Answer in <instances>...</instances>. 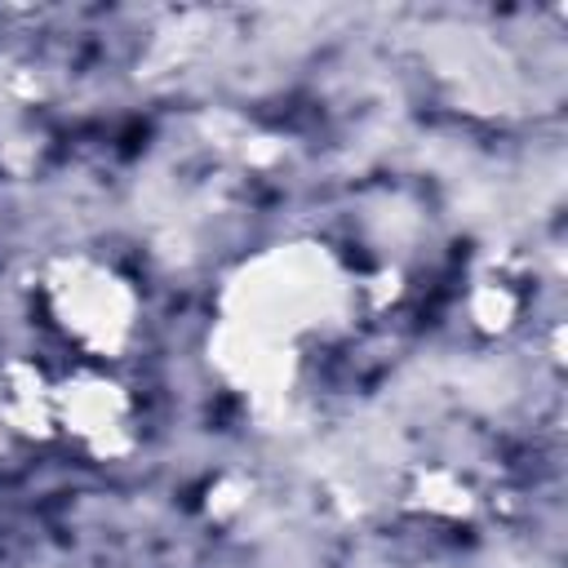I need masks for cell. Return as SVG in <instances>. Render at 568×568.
I'll return each instance as SVG.
<instances>
[{
    "mask_svg": "<svg viewBox=\"0 0 568 568\" xmlns=\"http://www.w3.org/2000/svg\"><path fill=\"white\" fill-rule=\"evenodd\" d=\"M231 324L257 328L293 346L302 328H315L342 306V275L320 244L271 248L240 271V280L231 284Z\"/></svg>",
    "mask_w": 568,
    "mask_h": 568,
    "instance_id": "cell-1",
    "label": "cell"
},
{
    "mask_svg": "<svg viewBox=\"0 0 568 568\" xmlns=\"http://www.w3.org/2000/svg\"><path fill=\"white\" fill-rule=\"evenodd\" d=\"M44 288H49V306H53L58 324L80 346H89L98 355H111L129 342L138 302H133V288L115 271L93 266L84 257H71V262H58L49 271Z\"/></svg>",
    "mask_w": 568,
    "mask_h": 568,
    "instance_id": "cell-2",
    "label": "cell"
},
{
    "mask_svg": "<svg viewBox=\"0 0 568 568\" xmlns=\"http://www.w3.org/2000/svg\"><path fill=\"white\" fill-rule=\"evenodd\" d=\"M53 426H67L93 453L129 448V395L106 377H71L53 390Z\"/></svg>",
    "mask_w": 568,
    "mask_h": 568,
    "instance_id": "cell-3",
    "label": "cell"
},
{
    "mask_svg": "<svg viewBox=\"0 0 568 568\" xmlns=\"http://www.w3.org/2000/svg\"><path fill=\"white\" fill-rule=\"evenodd\" d=\"M213 364L240 386V390H253V395H271V390H284L288 377H293V346L280 342V337H266L257 328H244V324H222L217 337H213Z\"/></svg>",
    "mask_w": 568,
    "mask_h": 568,
    "instance_id": "cell-4",
    "label": "cell"
},
{
    "mask_svg": "<svg viewBox=\"0 0 568 568\" xmlns=\"http://www.w3.org/2000/svg\"><path fill=\"white\" fill-rule=\"evenodd\" d=\"M4 413L18 430H49L53 426V390L44 386V377L27 364L9 368V395H4Z\"/></svg>",
    "mask_w": 568,
    "mask_h": 568,
    "instance_id": "cell-5",
    "label": "cell"
},
{
    "mask_svg": "<svg viewBox=\"0 0 568 568\" xmlns=\"http://www.w3.org/2000/svg\"><path fill=\"white\" fill-rule=\"evenodd\" d=\"M510 311H515L510 293H501V288H479V293H475V320H479L484 328L510 324Z\"/></svg>",
    "mask_w": 568,
    "mask_h": 568,
    "instance_id": "cell-6",
    "label": "cell"
}]
</instances>
